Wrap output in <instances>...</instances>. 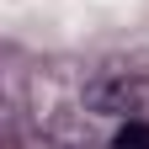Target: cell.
<instances>
[{"label":"cell","mask_w":149,"mask_h":149,"mask_svg":"<svg viewBox=\"0 0 149 149\" xmlns=\"http://www.w3.org/2000/svg\"><path fill=\"white\" fill-rule=\"evenodd\" d=\"M144 101H149V85L139 74H128V69H107V74H96V80L85 85V107L107 112V117H128V112H139Z\"/></svg>","instance_id":"obj_1"},{"label":"cell","mask_w":149,"mask_h":149,"mask_svg":"<svg viewBox=\"0 0 149 149\" xmlns=\"http://www.w3.org/2000/svg\"><path fill=\"white\" fill-rule=\"evenodd\" d=\"M112 149H149V123H123Z\"/></svg>","instance_id":"obj_2"}]
</instances>
